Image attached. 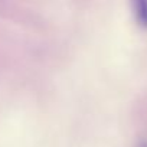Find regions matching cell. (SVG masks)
I'll use <instances>...</instances> for the list:
<instances>
[{"label": "cell", "mask_w": 147, "mask_h": 147, "mask_svg": "<svg viewBox=\"0 0 147 147\" xmlns=\"http://www.w3.org/2000/svg\"><path fill=\"white\" fill-rule=\"evenodd\" d=\"M131 6L137 23L147 29V0H131Z\"/></svg>", "instance_id": "obj_1"}]
</instances>
